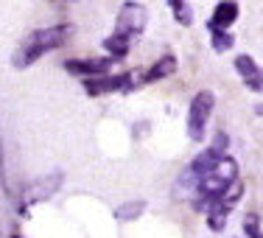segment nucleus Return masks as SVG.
Segmentation results:
<instances>
[{
    "mask_svg": "<svg viewBox=\"0 0 263 238\" xmlns=\"http://www.w3.org/2000/svg\"><path fill=\"white\" fill-rule=\"evenodd\" d=\"M146 28V11L140 9L137 3H126L121 9V14H118V36H137L140 31Z\"/></svg>",
    "mask_w": 263,
    "mask_h": 238,
    "instance_id": "obj_6",
    "label": "nucleus"
},
{
    "mask_svg": "<svg viewBox=\"0 0 263 238\" xmlns=\"http://www.w3.org/2000/svg\"><path fill=\"white\" fill-rule=\"evenodd\" d=\"M221 160H224V157L216 152V149H208V152H202V154H199V157L182 171V177H179V185H196V188H199L213 171H216V166H218Z\"/></svg>",
    "mask_w": 263,
    "mask_h": 238,
    "instance_id": "obj_4",
    "label": "nucleus"
},
{
    "mask_svg": "<svg viewBox=\"0 0 263 238\" xmlns=\"http://www.w3.org/2000/svg\"><path fill=\"white\" fill-rule=\"evenodd\" d=\"M235 70L241 73L243 84H247L249 90H263V73H260V67L252 62V56L238 53L235 56Z\"/></svg>",
    "mask_w": 263,
    "mask_h": 238,
    "instance_id": "obj_8",
    "label": "nucleus"
},
{
    "mask_svg": "<svg viewBox=\"0 0 263 238\" xmlns=\"http://www.w3.org/2000/svg\"><path fill=\"white\" fill-rule=\"evenodd\" d=\"M210 45H213V51H218V53H224V51H230L233 48V42H235V36L230 34V31H221V28H210Z\"/></svg>",
    "mask_w": 263,
    "mask_h": 238,
    "instance_id": "obj_13",
    "label": "nucleus"
},
{
    "mask_svg": "<svg viewBox=\"0 0 263 238\" xmlns=\"http://www.w3.org/2000/svg\"><path fill=\"white\" fill-rule=\"evenodd\" d=\"M112 62H118V59H70V62H65V70L73 73V76L98 79V76H106Z\"/></svg>",
    "mask_w": 263,
    "mask_h": 238,
    "instance_id": "obj_7",
    "label": "nucleus"
},
{
    "mask_svg": "<svg viewBox=\"0 0 263 238\" xmlns=\"http://www.w3.org/2000/svg\"><path fill=\"white\" fill-rule=\"evenodd\" d=\"M227 213H230V205L224 202H216L213 208L208 210V227L210 230H224V224H227Z\"/></svg>",
    "mask_w": 263,
    "mask_h": 238,
    "instance_id": "obj_11",
    "label": "nucleus"
},
{
    "mask_svg": "<svg viewBox=\"0 0 263 238\" xmlns=\"http://www.w3.org/2000/svg\"><path fill=\"white\" fill-rule=\"evenodd\" d=\"M174 70H177V59H174L171 53H165V56H160V59L154 62V65L148 67L146 73H143V81H146V84H148V81H160V79H168V76H171Z\"/></svg>",
    "mask_w": 263,
    "mask_h": 238,
    "instance_id": "obj_10",
    "label": "nucleus"
},
{
    "mask_svg": "<svg viewBox=\"0 0 263 238\" xmlns=\"http://www.w3.org/2000/svg\"><path fill=\"white\" fill-rule=\"evenodd\" d=\"M11 238H20V235H11Z\"/></svg>",
    "mask_w": 263,
    "mask_h": 238,
    "instance_id": "obj_18",
    "label": "nucleus"
},
{
    "mask_svg": "<svg viewBox=\"0 0 263 238\" xmlns=\"http://www.w3.org/2000/svg\"><path fill=\"white\" fill-rule=\"evenodd\" d=\"M243 233H247L249 238H263V233H260V218L255 216V213H249V216H247V222H243Z\"/></svg>",
    "mask_w": 263,
    "mask_h": 238,
    "instance_id": "obj_15",
    "label": "nucleus"
},
{
    "mask_svg": "<svg viewBox=\"0 0 263 238\" xmlns=\"http://www.w3.org/2000/svg\"><path fill=\"white\" fill-rule=\"evenodd\" d=\"M213 149H216V152L221 154V157H227V154H224V149H227V135L218 132V135H216V146H213Z\"/></svg>",
    "mask_w": 263,
    "mask_h": 238,
    "instance_id": "obj_17",
    "label": "nucleus"
},
{
    "mask_svg": "<svg viewBox=\"0 0 263 238\" xmlns=\"http://www.w3.org/2000/svg\"><path fill=\"white\" fill-rule=\"evenodd\" d=\"M235 17H238V3H230V0H221V3L213 9V17L208 20V26L210 28H221V31H227V26H233L235 23Z\"/></svg>",
    "mask_w": 263,
    "mask_h": 238,
    "instance_id": "obj_9",
    "label": "nucleus"
},
{
    "mask_svg": "<svg viewBox=\"0 0 263 238\" xmlns=\"http://www.w3.org/2000/svg\"><path fill=\"white\" fill-rule=\"evenodd\" d=\"M104 51L109 53L112 59H123V56L129 53V40H126V36L112 34V36H106V40H104Z\"/></svg>",
    "mask_w": 263,
    "mask_h": 238,
    "instance_id": "obj_12",
    "label": "nucleus"
},
{
    "mask_svg": "<svg viewBox=\"0 0 263 238\" xmlns=\"http://www.w3.org/2000/svg\"><path fill=\"white\" fill-rule=\"evenodd\" d=\"M233 185H238V162L233 157H224L221 162L216 166V171L210 174L208 179H204L202 185L196 188L199 199H196V208H213L216 202H221L224 196H227L230 191H233Z\"/></svg>",
    "mask_w": 263,
    "mask_h": 238,
    "instance_id": "obj_1",
    "label": "nucleus"
},
{
    "mask_svg": "<svg viewBox=\"0 0 263 238\" xmlns=\"http://www.w3.org/2000/svg\"><path fill=\"white\" fill-rule=\"evenodd\" d=\"M168 9L174 11V17H177L179 26H191V23H193V9L187 3H182V0H171Z\"/></svg>",
    "mask_w": 263,
    "mask_h": 238,
    "instance_id": "obj_14",
    "label": "nucleus"
},
{
    "mask_svg": "<svg viewBox=\"0 0 263 238\" xmlns=\"http://www.w3.org/2000/svg\"><path fill=\"white\" fill-rule=\"evenodd\" d=\"M135 73L123 76H98V79H84V90L90 96H104V93H129L135 87Z\"/></svg>",
    "mask_w": 263,
    "mask_h": 238,
    "instance_id": "obj_5",
    "label": "nucleus"
},
{
    "mask_svg": "<svg viewBox=\"0 0 263 238\" xmlns=\"http://www.w3.org/2000/svg\"><path fill=\"white\" fill-rule=\"evenodd\" d=\"M143 208H146L143 202H132V205H123V208H118L115 216H118V218H135L137 213H143Z\"/></svg>",
    "mask_w": 263,
    "mask_h": 238,
    "instance_id": "obj_16",
    "label": "nucleus"
},
{
    "mask_svg": "<svg viewBox=\"0 0 263 238\" xmlns=\"http://www.w3.org/2000/svg\"><path fill=\"white\" fill-rule=\"evenodd\" d=\"M73 31V26H51V28H40L28 36V42L17 51L14 56V67H28L31 62H36L42 53L53 51L65 42V36Z\"/></svg>",
    "mask_w": 263,
    "mask_h": 238,
    "instance_id": "obj_2",
    "label": "nucleus"
},
{
    "mask_svg": "<svg viewBox=\"0 0 263 238\" xmlns=\"http://www.w3.org/2000/svg\"><path fill=\"white\" fill-rule=\"evenodd\" d=\"M213 104H216V98H213L210 90H199L196 96L191 98V106H187V137H191V140L199 143L204 137V126H208Z\"/></svg>",
    "mask_w": 263,
    "mask_h": 238,
    "instance_id": "obj_3",
    "label": "nucleus"
}]
</instances>
